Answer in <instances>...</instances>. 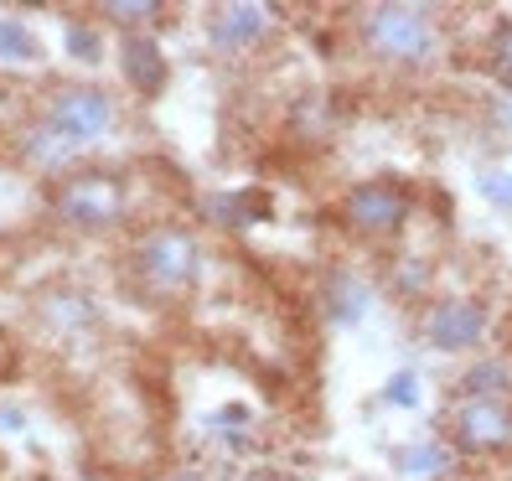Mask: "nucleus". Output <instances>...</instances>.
<instances>
[{
    "instance_id": "obj_1",
    "label": "nucleus",
    "mask_w": 512,
    "mask_h": 481,
    "mask_svg": "<svg viewBox=\"0 0 512 481\" xmlns=\"http://www.w3.org/2000/svg\"><path fill=\"white\" fill-rule=\"evenodd\" d=\"M363 42L373 57H383V63H430L435 57V11L425 6H373L363 11Z\"/></svg>"
},
{
    "instance_id": "obj_2",
    "label": "nucleus",
    "mask_w": 512,
    "mask_h": 481,
    "mask_svg": "<svg viewBox=\"0 0 512 481\" xmlns=\"http://www.w3.org/2000/svg\"><path fill=\"white\" fill-rule=\"evenodd\" d=\"M342 213L357 233H399L409 218V187L394 182V176H378V182H363L347 192Z\"/></svg>"
},
{
    "instance_id": "obj_3",
    "label": "nucleus",
    "mask_w": 512,
    "mask_h": 481,
    "mask_svg": "<svg viewBox=\"0 0 512 481\" xmlns=\"http://www.w3.org/2000/svg\"><path fill=\"white\" fill-rule=\"evenodd\" d=\"M487 306L481 300H466V295H456V300H435L430 306V316H425V342L435 347V352H471L481 337H487Z\"/></svg>"
},
{
    "instance_id": "obj_4",
    "label": "nucleus",
    "mask_w": 512,
    "mask_h": 481,
    "mask_svg": "<svg viewBox=\"0 0 512 481\" xmlns=\"http://www.w3.org/2000/svg\"><path fill=\"white\" fill-rule=\"evenodd\" d=\"M450 435L461 450H507L512 445V404L507 399H461L450 414Z\"/></svg>"
},
{
    "instance_id": "obj_5",
    "label": "nucleus",
    "mask_w": 512,
    "mask_h": 481,
    "mask_svg": "<svg viewBox=\"0 0 512 481\" xmlns=\"http://www.w3.org/2000/svg\"><path fill=\"white\" fill-rule=\"evenodd\" d=\"M140 275L156 290H182L197 280V244L187 233H150L140 244Z\"/></svg>"
},
{
    "instance_id": "obj_6",
    "label": "nucleus",
    "mask_w": 512,
    "mask_h": 481,
    "mask_svg": "<svg viewBox=\"0 0 512 481\" xmlns=\"http://www.w3.org/2000/svg\"><path fill=\"white\" fill-rule=\"evenodd\" d=\"M47 125L83 145V140H94L114 125V104L104 94H94V88H63L47 109Z\"/></svg>"
},
{
    "instance_id": "obj_7",
    "label": "nucleus",
    "mask_w": 512,
    "mask_h": 481,
    "mask_svg": "<svg viewBox=\"0 0 512 481\" xmlns=\"http://www.w3.org/2000/svg\"><path fill=\"white\" fill-rule=\"evenodd\" d=\"M57 213L68 223L99 228L119 213V182H109V176H73V182L57 192Z\"/></svg>"
},
{
    "instance_id": "obj_8",
    "label": "nucleus",
    "mask_w": 512,
    "mask_h": 481,
    "mask_svg": "<svg viewBox=\"0 0 512 481\" xmlns=\"http://www.w3.org/2000/svg\"><path fill=\"white\" fill-rule=\"evenodd\" d=\"M269 6H223L218 16H213V47L218 52H244V47H254L264 32H269Z\"/></svg>"
},
{
    "instance_id": "obj_9",
    "label": "nucleus",
    "mask_w": 512,
    "mask_h": 481,
    "mask_svg": "<svg viewBox=\"0 0 512 481\" xmlns=\"http://www.w3.org/2000/svg\"><path fill=\"white\" fill-rule=\"evenodd\" d=\"M450 466H456V456H450V445H440V440H414V445H399L394 450V471L399 476H414V481L445 476Z\"/></svg>"
},
{
    "instance_id": "obj_10",
    "label": "nucleus",
    "mask_w": 512,
    "mask_h": 481,
    "mask_svg": "<svg viewBox=\"0 0 512 481\" xmlns=\"http://www.w3.org/2000/svg\"><path fill=\"white\" fill-rule=\"evenodd\" d=\"M512 394V363L507 357H487V363L466 368L461 378V399H507Z\"/></svg>"
},
{
    "instance_id": "obj_11",
    "label": "nucleus",
    "mask_w": 512,
    "mask_h": 481,
    "mask_svg": "<svg viewBox=\"0 0 512 481\" xmlns=\"http://www.w3.org/2000/svg\"><path fill=\"white\" fill-rule=\"evenodd\" d=\"M125 73H130V83L140 88V94H156V88L166 83L161 47L145 42V37H130V42H125Z\"/></svg>"
},
{
    "instance_id": "obj_12",
    "label": "nucleus",
    "mask_w": 512,
    "mask_h": 481,
    "mask_svg": "<svg viewBox=\"0 0 512 481\" xmlns=\"http://www.w3.org/2000/svg\"><path fill=\"white\" fill-rule=\"evenodd\" d=\"M326 306L337 321H357L368 311V290L357 285V275H331V290H326Z\"/></svg>"
},
{
    "instance_id": "obj_13",
    "label": "nucleus",
    "mask_w": 512,
    "mask_h": 481,
    "mask_svg": "<svg viewBox=\"0 0 512 481\" xmlns=\"http://www.w3.org/2000/svg\"><path fill=\"white\" fill-rule=\"evenodd\" d=\"M476 192L487 197L492 207H502V213H512V171H481Z\"/></svg>"
},
{
    "instance_id": "obj_14",
    "label": "nucleus",
    "mask_w": 512,
    "mask_h": 481,
    "mask_svg": "<svg viewBox=\"0 0 512 481\" xmlns=\"http://www.w3.org/2000/svg\"><path fill=\"white\" fill-rule=\"evenodd\" d=\"M388 404L414 409V404H419V378H414V373H394V378H388Z\"/></svg>"
},
{
    "instance_id": "obj_15",
    "label": "nucleus",
    "mask_w": 512,
    "mask_h": 481,
    "mask_svg": "<svg viewBox=\"0 0 512 481\" xmlns=\"http://www.w3.org/2000/svg\"><path fill=\"white\" fill-rule=\"evenodd\" d=\"M0 52H16V57H32L37 47H32V37L21 32L16 21H0Z\"/></svg>"
},
{
    "instance_id": "obj_16",
    "label": "nucleus",
    "mask_w": 512,
    "mask_h": 481,
    "mask_svg": "<svg viewBox=\"0 0 512 481\" xmlns=\"http://www.w3.org/2000/svg\"><path fill=\"white\" fill-rule=\"evenodd\" d=\"M68 42L83 52V57H94L99 52V42H94V32H83V26H73V32H68Z\"/></svg>"
},
{
    "instance_id": "obj_17",
    "label": "nucleus",
    "mask_w": 512,
    "mask_h": 481,
    "mask_svg": "<svg viewBox=\"0 0 512 481\" xmlns=\"http://www.w3.org/2000/svg\"><path fill=\"white\" fill-rule=\"evenodd\" d=\"M497 68H502V78L512 83V37H507V42L497 47Z\"/></svg>"
},
{
    "instance_id": "obj_18",
    "label": "nucleus",
    "mask_w": 512,
    "mask_h": 481,
    "mask_svg": "<svg viewBox=\"0 0 512 481\" xmlns=\"http://www.w3.org/2000/svg\"><path fill=\"white\" fill-rule=\"evenodd\" d=\"M114 16H125V21H135V16H156L150 6H114Z\"/></svg>"
}]
</instances>
